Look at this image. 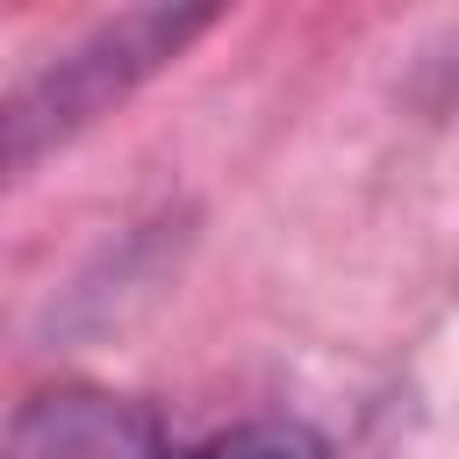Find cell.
Here are the masks:
<instances>
[{
	"mask_svg": "<svg viewBox=\"0 0 459 459\" xmlns=\"http://www.w3.org/2000/svg\"><path fill=\"white\" fill-rule=\"evenodd\" d=\"M208 22H215L208 7H129L115 22H93L79 43H65L50 65H36L7 93V115H0L7 172H29L50 143H65L93 115H108L129 86H143L158 65H172Z\"/></svg>",
	"mask_w": 459,
	"mask_h": 459,
	"instance_id": "1",
	"label": "cell"
},
{
	"mask_svg": "<svg viewBox=\"0 0 459 459\" xmlns=\"http://www.w3.org/2000/svg\"><path fill=\"white\" fill-rule=\"evenodd\" d=\"M0 459H165V430L143 402L115 387H43L7 416Z\"/></svg>",
	"mask_w": 459,
	"mask_h": 459,
	"instance_id": "2",
	"label": "cell"
},
{
	"mask_svg": "<svg viewBox=\"0 0 459 459\" xmlns=\"http://www.w3.org/2000/svg\"><path fill=\"white\" fill-rule=\"evenodd\" d=\"M165 459H330V445L308 423H237V430L186 445V452H165Z\"/></svg>",
	"mask_w": 459,
	"mask_h": 459,
	"instance_id": "3",
	"label": "cell"
}]
</instances>
